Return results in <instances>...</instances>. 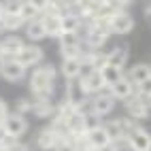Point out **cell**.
<instances>
[{
    "label": "cell",
    "instance_id": "35",
    "mask_svg": "<svg viewBox=\"0 0 151 151\" xmlns=\"http://www.w3.org/2000/svg\"><path fill=\"white\" fill-rule=\"evenodd\" d=\"M4 60V51H2V43H0V62Z\"/></svg>",
    "mask_w": 151,
    "mask_h": 151
},
{
    "label": "cell",
    "instance_id": "31",
    "mask_svg": "<svg viewBox=\"0 0 151 151\" xmlns=\"http://www.w3.org/2000/svg\"><path fill=\"white\" fill-rule=\"evenodd\" d=\"M11 151H32V149H30L28 143H22V140H17V143L11 147Z\"/></svg>",
    "mask_w": 151,
    "mask_h": 151
},
{
    "label": "cell",
    "instance_id": "1",
    "mask_svg": "<svg viewBox=\"0 0 151 151\" xmlns=\"http://www.w3.org/2000/svg\"><path fill=\"white\" fill-rule=\"evenodd\" d=\"M55 77L58 70L53 64L43 62L41 66H36L30 73V92H32L34 100H43V102H51L53 89H55Z\"/></svg>",
    "mask_w": 151,
    "mask_h": 151
},
{
    "label": "cell",
    "instance_id": "28",
    "mask_svg": "<svg viewBox=\"0 0 151 151\" xmlns=\"http://www.w3.org/2000/svg\"><path fill=\"white\" fill-rule=\"evenodd\" d=\"M136 94L138 96H145V98H151V77L147 79V81H143V83H138L136 87Z\"/></svg>",
    "mask_w": 151,
    "mask_h": 151
},
{
    "label": "cell",
    "instance_id": "20",
    "mask_svg": "<svg viewBox=\"0 0 151 151\" xmlns=\"http://www.w3.org/2000/svg\"><path fill=\"white\" fill-rule=\"evenodd\" d=\"M81 30H83V19L79 15L68 13V15L62 17V34L64 32H77V34H81Z\"/></svg>",
    "mask_w": 151,
    "mask_h": 151
},
{
    "label": "cell",
    "instance_id": "34",
    "mask_svg": "<svg viewBox=\"0 0 151 151\" xmlns=\"http://www.w3.org/2000/svg\"><path fill=\"white\" fill-rule=\"evenodd\" d=\"M145 17H147V22L151 24V2H149V4L145 6Z\"/></svg>",
    "mask_w": 151,
    "mask_h": 151
},
{
    "label": "cell",
    "instance_id": "5",
    "mask_svg": "<svg viewBox=\"0 0 151 151\" xmlns=\"http://www.w3.org/2000/svg\"><path fill=\"white\" fill-rule=\"evenodd\" d=\"M43 58H45L43 49L30 43V45H26V47L22 49V53L17 55L15 62H17V64H22L26 70H34L36 66H41V64H43Z\"/></svg>",
    "mask_w": 151,
    "mask_h": 151
},
{
    "label": "cell",
    "instance_id": "14",
    "mask_svg": "<svg viewBox=\"0 0 151 151\" xmlns=\"http://www.w3.org/2000/svg\"><path fill=\"white\" fill-rule=\"evenodd\" d=\"M83 64L81 60H62V64H60V73L64 75L66 81H77L79 77L83 75Z\"/></svg>",
    "mask_w": 151,
    "mask_h": 151
},
{
    "label": "cell",
    "instance_id": "10",
    "mask_svg": "<svg viewBox=\"0 0 151 151\" xmlns=\"http://www.w3.org/2000/svg\"><path fill=\"white\" fill-rule=\"evenodd\" d=\"M106 92L115 98V102H117V100L126 102V100H130V98H132V96L136 94V89H134V83H132V81H130V79L124 75V77L119 79V81H117L115 85H111V87L106 89Z\"/></svg>",
    "mask_w": 151,
    "mask_h": 151
},
{
    "label": "cell",
    "instance_id": "38",
    "mask_svg": "<svg viewBox=\"0 0 151 151\" xmlns=\"http://www.w3.org/2000/svg\"><path fill=\"white\" fill-rule=\"evenodd\" d=\"M149 66H151V64H149Z\"/></svg>",
    "mask_w": 151,
    "mask_h": 151
},
{
    "label": "cell",
    "instance_id": "9",
    "mask_svg": "<svg viewBox=\"0 0 151 151\" xmlns=\"http://www.w3.org/2000/svg\"><path fill=\"white\" fill-rule=\"evenodd\" d=\"M4 130H6V134L19 140L26 132H28V122H26V117L24 115H17V113H9V117L4 119Z\"/></svg>",
    "mask_w": 151,
    "mask_h": 151
},
{
    "label": "cell",
    "instance_id": "2",
    "mask_svg": "<svg viewBox=\"0 0 151 151\" xmlns=\"http://www.w3.org/2000/svg\"><path fill=\"white\" fill-rule=\"evenodd\" d=\"M77 85L87 98L106 92V85H104V79H102L100 70H83V75L77 79Z\"/></svg>",
    "mask_w": 151,
    "mask_h": 151
},
{
    "label": "cell",
    "instance_id": "29",
    "mask_svg": "<svg viewBox=\"0 0 151 151\" xmlns=\"http://www.w3.org/2000/svg\"><path fill=\"white\" fill-rule=\"evenodd\" d=\"M53 151H79V147L73 143V140H60Z\"/></svg>",
    "mask_w": 151,
    "mask_h": 151
},
{
    "label": "cell",
    "instance_id": "24",
    "mask_svg": "<svg viewBox=\"0 0 151 151\" xmlns=\"http://www.w3.org/2000/svg\"><path fill=\"white\" fill-rule=\"evenodd\" d=\"M58 41H60V47H79V45H81V34H77V32H64Z\"/></svg>",
    "mask_w": 151,
    "mask_h": 151
},
{
    "label": "cell",
    "instance_id": "19",
    "mask_svg": "<svg viewBox=\"0 0 151 151\" xmlns=\"http://www.w3.org/2000/svg\"><path fill=\"white\" fill-rule=\"evenodd\" d=\"M19 17H22L24 24H30V22H34V19H41V9H38V2L24 0L22 11H19Z\"/></svg>",
    "mask_w": 151,
    "mask_h": 151
},
{
    "label": "cell",
    "instance_id": "11",
    "mask_svg": "<svg viewBox=\"0 0 151 151\" xmlns=\"http://www.w3.org/2000/svg\"><path fill=\"white\" fill-rule=\"evenodd\" d=\"M60 140H62V138L58 136V132L51 126H47L43 130H38V134L34 138V145H36V149H41V151H53Z\"/></svg>",
    "mask_w": 151,
    "mask_h": 151
},
{
    "label": "cell",
    "instance_id": "30",
    "mask_svg": "<svg viewBox=\"0 0 151 151\" xmlns=\"http://www.w3.org/2000/svg\"><path fill=\"white\" fill-rule=\"evenodd\" d=\"M9 117V106L2 98H0V124H4V119Z\"/></svg>",
    "mask_w": 151,
    "mask_h": 151
},
{
    "label": "cell",
    "instance_id": "32",
    "mask_svg": "<svg viewBox=\"0 0 151 151\" xmlns=\"http://www.w3.org/2000/svg\"><path fill=\"white\" fill-rule=\"evenodd\" d=\"M9 140V134H6V130H4V126L0 124V145H4Z\"/></svg>",
    "mask_w": 151,
    "mask_h": 151
},
{
    "label": "cell",
    "instance_id": "13",
    "mask_svg": "<svg viewBox=\"0 0 151 151\" xmlns=\"http://www.w3.org/2000/svg\"><path fill=\"white\" fill-rule=\"evenodd\" d=\"M128 58H130L128 45H115V47L106 53V66H115V68H122V70H124Z\"/></svg>",
    "mask_w": 151,
    "mask_h": 151
},
{
    "label": "cell",
    "instance_id": "37",
    "mask_svg": "<svg viewBox=\"0 0 151 151\" xmlns=\"http://www.w3.org/2000/svg\"><path fill=\"white\" fill-rule=\"evenodd\" d=\"M0 19H2V2H0Z\"/></svg>",
    "mask_w": 151,
    "mask_h": 151
},
{
    "label": "cell",
    "instance_id": "17",
    "mask_svg": "<svg viewBox=\"0 0 151 151\" xmlns=\"http://www.w3.org/2000/svg\"><path fill=\"white\" fill-rule=\"evenodd\" d=\"M24 32H26V36H28V41H32V45H36L38 41L47 38V32H45V28H43V22H41V19H34V22L26 24Z\"/></svg>",
    "mask_w": 151,
    "mask_h": 151
},
{
    "label": "cell",
    "instance_id": "8",
    "mask_svg": "<svg viewBox=\"0 0 151 151\" xmlns=\"http://www.w3.org/2000/svg\"><path fill=\"white\" fill-rule=\"evenodd\" d=\"M115 109V98L111 96L109 92H102V94H96L89 98V111L98 117H104L109 115L111 111Z\"/></svg>",
    "mask_w": 151,
    "mask_h": 151
},
{
    "label": "cell",
    "instance_id": "16",
    "mask_svg": "<svg viewBox=\"0 0 151 151\" xmlns=\"http://www.w3.org/2000/svg\"><path fill=\"white\" fill-rule=\"evenodd\" d=\"M126 77H128L130 81L134 83V87H136L138 83L147 81V79L151 77V66H149V64H145V62H138V64H134V66L126 73Z\"/></svg>",
    "mask_w": 151,
    "mask_h": 151
},
{
    "label": "cell",
    "instance_id": "21",
    "mask_svg": "<svg viewBox=\"0 0 151 151\" xmlns=\"http://www.w3.org/2000/svg\"><path fill=\"white\" fill-rule=\"evenodd\" d=\"M0 26H2L4 32H15V30H24L26 28V24L22 22V17H19V15H2Z\"/></svg>",
    "mask_w": 151,
    "mask_h": 151
},
{
    "label": "cell",
    "instance_id": "36",
    "mask_svg": "<svg viewBox=\"0 0 151 151\" xmlns=\"http://www.w3.org/2000/svg\"><path fill=\"white\" fill-rule=\"evenodd\" d=\"M0 151H11L9 147H4V145H0Z\"/></svg>",
    "mask_w": 151,
    "mask_h": 151
},
{
    "label": "cell",
    "instance_id": "23",
    "mask_svg": "<svg viewBox=\"0 0 151 151\" xmlns=\"http://www.w3.org/2000/svg\"><path fill=\"white\" fill-rule=\"evenodd\" d=\"M83 117V128H85V132H92V130H98V128H102V117H98V115H94L92 111L89 113H85V115H81Z\"/></svg>",
    "mask_w": 151,
    "mask_h": 151
},
{
    "label": "cell",
    "instance_id": "12",
    "mask_svg": "<svg viewBox=\"0 0 151 151\" xmlns=\"http://www.w3.org/2000/svg\"><path fill=\"white\" fill-rule=\"evenodd\" d=\"M0 43H2L4 60H17V55L22 53V49L26 47L24 38L19 36V34H9V36H4V38H2Z\"/></svg>",
    "mask_w": 151,
    "mask_h": 151
},
{
    "label": "cell",
    "instance_id": "3",
    "mask_svg": "<svg viewBox=\"0 0 151 151\" xmlns=\"http://www.w3.org/2000/svg\"><path fill=\"white\" fill-rule=\"evenodd\" d=\"M126 113L130 119H134L138 124L140 119H149L151 117V98H145V96H138L134 94L130 100H126Z\"/></svg>",
    "mask_w": 151,
    "mask_h": 151
},
{
    "label": "cell",
    "instance_id": "4",
    "mask_svg": "<svg viewBox=\"0 0 151 151\" xmlns=\"http://www.w3.org/2000/svg\"><path fill=\"white\" fill-rule=\"evenodd\" d=\"M136 22L134 17L130 15L128 11H122V13H115L113 17L109 19V32L111 34H117V36H126L134 30Z\"/></svg>",
    "mask_w": 151,
    "mask_h": 151
},
{
    "label": "cell",
    "instance_id": "18",
    "mask_svg": "<svg viewBox=\"0 0 151 151\" xmlns=\"http://www.w3.org/2000/svg\"><path fill=\"white\" fill-rule=\"evenodd\" d=\"M30 115H34L38 119H47V117H51L55 115V106L51 102H43V100H34L32 98V109H30Z\"/></svg>",
    "mask_w": 151,
    "mask_h": 151
},
{
    "label": "cell",
    "instance_id": "15",
    "mask_svg": "<svg viewBox=\"0 0 151 151\" xmlns=\"http://www.w3.org/2000/svg\"><path fill=\"white\" fill-rule=\"evenodd\" d=\"M41 22H43L47 36H51V38L62 36V17L60 15H41Z\"/></svg>",
    "mask_w": 151,
    "mask_h": 151
},
{
    "label": "cell",
    "instance_id": "27",
    "mask_svg": "<svg viewBox=\"0 0 151 151\" xmlns=\"http://www.w3.org/2000/svg\"><path fill=\"white\" fill-rule=\"evenodd\" d=\"M62 60H81V45L79 47H60Z\"/></svg>",
    "mask_w": 151,
    "mask_h": 151
},
{
    "label": "cell",
    "instance_id": "33",
    "mask_svg": "<svg viewBox=\"0 0 151 151\" xmlns=\"http://www.w3.org/2000/svg\"><path fill=\"white\" fill-rule=\"evenodd\" d=\"M117 149V143H109L106 147H102V149H98V151H115Z\"/></svg>",
    "mask_w": 151,
    "mask_h": 151
},
{
    "label": "cell",
    "instance_id": "22",
    "mask_svg": "<svg viewBox=\"0 0 151 151\" xmlns=\"http://www.w3.org/2000/svg\"><path fill=\"white\" fill-rule=\"evenodd\" d=\"M100 73H102V79H104L106 89H109L111 85H115L119 79L124 77V70H122V68H115V66H104L102 70H100Z\"/></svg>",
    "mask_w": 151,
    "mask_h": 151
},
{
    "label": "cell",
    "instance_id": "26",
    "mask_svg": "<svg viewBox=\"0 0 151 151\" xmlns=\"http://www.w3.org/2000/svg\"><path fill=\"white\" fill-rule=\"evenodd\" d=\"M30 109H32V98H17L13 113H17V115H30Z\"/></svg>",
    "mask_w": 151,
    "mask_h": 151
},
{
    "label": "cell",
    "instance_id": "6",
    "mask_svg": "<svg viewBox=\"0 0 151 151\" xmlns=\"http://www.w3.org/2000/svg\"><path fill=\"white\" fill-rule=\"evenodd\" d=\"M126 147L128 151H151V134L145 128L136 126L126 138Z\"/></svg>",
    "mask_w": 151,
    "mask_h": 151
},
{
    "label": "cell",
    "instance_id": "7",
    "mask_svg": "<svg viewBox=\"0 0 151 151\" xmlns=\"http://www.w3.org/2000/svg\"><path fill=\"white\" fill-rule=\"evenodd\" d=\"M26 75H28V70L22 64H17L15 60H2V62H0V77H2L4 81H9V83L24 81Z\"/></svg>",
    "mask_w": 151,
    "mask_h": 151
},
{
    "label": "cell",
    "instance_id": "25",
    "mask_svg": "<svg viewBox=\"0 0 151 151\" xmlns=\"http://www.w3.org/2000/svg\"><path fill=\"white\" fill-rule=\"evenodd\" d=\"M24 0H6L2 2V15H19Z\"/></svg>",
    "mask_w": 151,
    "mask_h": 151
}]
</instances>
